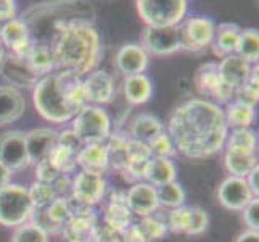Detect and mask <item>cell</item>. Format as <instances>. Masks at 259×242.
I'll use <instances>...</instances> for the list:
<instances>
[{"instance_id": "4", "label": "cell", "mask_w": 259, "mask_h": 242, "mask_svg": "<svg viewBox=\"0 0 259 242\" xmlns=\"http://www.w3.org/2000/svg\"><path fill=\"white\" fill-rule=\"evenodd\" d=\"M34 207L28 189L20 184H8L0 189V225L18 228L32 218Z\"/></svg>"}, {"instance_id": "27", "label": "cell", "mask_w": 259, "mask_h": 242, "mask_svg": "<svg viewBox=\"0 0 259 242\" xmlns=\"http://www.w3.org/2000/svg\"><path fill=\"white\" fill-rule=\"evenodd\" d=\"M131 136L124 131H116L110 134L106 150H108V161L113 168H116L121 173L127 163V146Z\"/></svg>"}, {"instance_id": "22", "label": "cell", "mask_w": 259, "mask_h": 242, "mask_svg": "<svg viewBox=\"0 0 259 242\" xmlns=\"http://www.w3.org/2000/svg\"><path fill=\"white\" fill-rule=\"evenodd\" d=\"M242 28L235 23H221L216 26V34H214V41H212V50L218 57H227L235 53L238 38Z\"/></svg>"}, {"instance_id": "47", "label": "cell", "mask_w": 259, "mask_h": 242, "mask_svg": "<svg viewBox=\"0 0 259 242\" xmlns=\"http://www.w3.org/2000/svg\"><path fill=\"white\" fill-rule=\"evenodd\" d=\"M16 16V2L13 0H0V26L7 21L15 20Z\"/></svg>"}, {"instance_id": "9", "label": "cell", "mask_w": 259, "mask_h": 242, "mask_svg": "<svg viewBox=\"0 0 259 242\" xmlns=\"http://www.w3.org/2000/svg\"><path fill=\"white\" fill-rule=\"evenodd\" d=\"M0 163L10 171H21L31 165L26 147V134L21 131H7L0 136Z\"/></svg>"}, {"instance_id": "42", "label": "cell", "mask_w": 259, "mask_h": 242, "mask_svg": "<svg viewBox=\"0 0 259 242\" xmlns=\"http://www.w3.org/2000/svg\"><path fill=\"white\" fill-rule=\"evenodd\" d=\"M209 226V215L208 212L201 207H190V220H189V228H187L185 234L189 236H200Z\"/></svg>"}, {"instance_id": "24", "label": "cell", "mask_w": 259, "mask_h": 242, "mask_svg": "<svg viewBox=\"0 0 259 242\" xmlns=\"http://www.w3.org/2000/svg\"><path fill=\"white\" fill-rule=\"evenodd\" d=\"M177 176V168L171 158H151L147 169L145 179L155 187L174 183Z\"/></svg>"}, {"instance_id": "51", "label": "cell", "mask_w": 259, "mask_h": 242, "mask_svg": "<svg viewBox=\"0 0 259 242\" xmlns=\"http://www.w3.org/2000/svg\"><path fill=\"white\" fill-rule=\"evenodd\" d=\"M235 242H259V232L257 231H245L242 234H238Z\"/></svg>"}, {"instance_id": "39", "label": "cell", "mask_w": 259, "mask_h": 242, "mask_svg": "<svg viewBox=\"0 0 259 242\" xmlns=\"http://www.w3.org/2000/svg\"><path fill=\"white\" fill-rule=\"evenodd\" d=\"M139 229L144 234L145 240H156V239H163L167 234V226L166 223L161 221L159 218L155 217H144L139 223Z\"/></svg>"}, {"instance_id": "28", "label": "cell", "mask_w": 259, "mask_h": 242, "mask_svg": "<svg viewBox=\"0 0 259 242\" xmlns=\"http://www.w3.org/2000/svg\"><path fill=\"white\" fill-rule=\"evenodd\" d=\"M124 95L132 105H140L150 100L151 83L145 75H134L124 79Z\"/></svg>"}, {"instance_id": "3", "label": "cell", "mask_w": 259, "mask_h": 242, "mask_svg": "<svg viewBox=\"0 0 259 242\" xmlns=\"http://www.w3.org/2000/svg\"><path fill=\"white\" fill-rule=\"evenodd\" d=\"M34 107L50 123H66L73 120L87 105L82 79L66 73L42 76L32 92Z\"/></svg>"}, {"instance_id": "41", "label": "cell", "mask_w": 259, "mask_h": 242, "mask_svg": "<svg viewBox=\"0 0 259 242\" xmlns=\"http://www.w3.org/2000/svg\"><path fill=\"white\" fill-rule=\"evenodd\" d=\"M147 146L150 149L151 158H171L176 154V147L166 131L156 136L153 141H150Z\"/></svg>"}, {"instance_id": "15", "label": "cell", "mask_w": 259, "mask_h": 242, "mask_svg": "<svg viewBox=\"0 0 259 242\" xmlns=\"http://www.w3.org/2000/svg\"><path fill=\"white\" fill-rule=\"evenodd\" d=\"M84 95L87 105H105L113 100L114 95V79L110 73L102 70H97L89 73L82 81Z\"/></svg>"}, {"instance_id": "17", "label": "cell", "mask_w": 259, "mask_h": 242, "mask_svg": "<svg viewBox=\"0 0 259 242\" xmlns=\"http://www.w3.org/2000/svg\"><path fill=\"white\" fill-rule=\"evenodd\" d=\"M218 65L222 83L230 91H234V94L246 84L249 75H251V63H248L246 60L238 57L237 53L224 57Z\"/></svg>"}, {"instance_id": "40", "label": "cell", "mask_w": 259, "mask_h": 242, "mask_svg": "<svg viewBox=\"0 0 259 242\" xmlns=\"http://www.w3.org/2000/svg\"><path fill=\"white\" fill-rule=\"evenodd\" d=\"M189 220H190V207H177L172 209L167 215V231H172L176 234H185L187 228H189Z\"/></svg>"}, {"instance_id": "14", "label": "cell", "mask_w": 259, "mask_h": 242, "mask_svg": "<svg viewBox=\"0 0 259 242\" xmlns=\"http://www.w3.org/2000/svg\"><path fill=\"white\" fill-rule=\"evenodd\" d=\"M0 41L10 49V53L28 58L32 50V39L24 20H12L0 26Z\"/></svg>"}, {"instance_id": "1", "label": "cell", "mask_w": 259, "mask_h": 242, "mask_svg": "<svg viewBox=\"0 0 259 242\" xmlns=\"http://www.w3.org/2000/svg\"><path fill=\"white\" fill-rule=\"evenodd\" d=\"M167 136L176 150L189 158H208L226 146L229 128L224 110L204 98H192L174 110Z\"/></svg>"}, {"instance_id": "50", "label": "cell", "mask_w": 259, "mask_h": 242, "mask_svg": "<svg viewBox=\"0 0 259 242\" xmlns=\"http://www.w3.org/2000/svg\"><path fill=\"white\" fill-rule=\"evenodd\" d=\"M245 179H246V183H248L249 191L253 192V195L257 197V194H259V166L253 168Z\"/></svg>"}, {"instance_id": "45", "label": "cell", "mask_w": 259, "mask_h": 242, "mask_svg": "<svg viewBox=\"0 0 259 242\" xmlns=\"http://www.w3.org/2000/svg\"><path fill=\"white\" fill-rule=\"evenodd\" d=\"M243 220L245 225L249 231H257L259 229V200L257 197L249 202L243 209Z\"/></svg>"}, {"instance_id": "19", "label": "cell", "mask_w": 259, "mask_h": 242, "mask_svg": "<svg viewBox=\"0 0 259 242\" xmlns=\"http://www.w3.org/2000/svg\"><path fill=\"white\" fill-rule=\"evenodd\" d=\"M57 139L58 134L49 128H37L26 134V147H28L31 163L47 160L52 149L57 146Z\"/></svg>"}, {"instance_id": "10", "label": "cell", "mask_w": 259, "mask_h": 242, "mask_svg": "<svg viewBox=\"0 0 259 242\" xmlns=\"http://www.w3.org/2000/svg\"><path fill=\"white\" fill-rule=\"evenodd\" d=\"M179 31H181L182 49L196 52L212 44L214 34H216V23L206 16H193L182 26H179Z\"/></svg>"}, {"instance_id": "26", "label": "cell", "mask_w": 259, "mask_h": 242, "mask_svg": "<svg viewBox=\"0 0 259 242\" xmlns=\"http://www.w3.org/2000/svg\"><path fill=\"white\" fill-rule=\"evenodd\" d=\"M226 152L242 155H256L257 136L253 129H234L226 139Z\"/></svg>"}, {"instance_id": "25", "label": "cell", "mask_w": 259, "mask_h": 242, "mask_svg": "<svg viewBox=\"0 0 259 242\" xmlns=\"http://www.w3.org/2000/svg\"><path fill=\"white\" fill-rule=\"evenodd\" d=\"M224 118L227 123V128L248 129L256 118V110L251 105L234 100V102L227 103L226 110H224Z\"/></svg>"}, {"instance_id": "30", "label": "cell", "mask_w": 259, "mask_h": 242, "mask_svg": "<svg viewBox=\"0 0 259 242\" xmlns=\"http://www.w3.org/2000/svg\"><path fill=\"white\" fill-rule=\"evenodd\" d=\"M235 53L238 57H242L243 60H246L248 63L257 61V58H259V31L254 28L242 29Z\"/></svg>"}, {"instance_id": "18", "label": "cell", "mask_w": 259, "mask_h": 242, "mask_svg": "<svg viewBox=\"0 0 259 242\" xmlns=\"http://www.w3.org/2000/svg\"><path fill=\"white\" fill-rule=\"evenodd\" d=\"M76 163H77V166L82 168V171L92 173L97 176H103L110 168L106 146L103 142L85 144L76 155Z\"/></svg>"}, {"instance_id": "35", "label": "cell", "mask_w": 259, "mask_h": 242, "mask_svg": "<svg viewBox=\"0 0 259 242\" xmlns=\"http://www.w3.org/2000/svg\"><path fill=\"white\" fill-rule=\"evenodd\" d=\"M44 212H46V217L49 218V221L58 229H61V226L73 217V212H71L66 197H55V200L47 209H44Z\"/></svg>"}, {"instance_id": "38", "label": "cell", "mask_w": 259, "mask_h": 242, "mask_svg": "<svg viewBox=\"0 0 259 242\" xmlns=\"http://www.w3.org/2000/svg\"><path fill=\"white\" fill-rule=\"evenodd\" d=\"M235 100L243 102L246 105L254 107L259 100V70L257 65L256 68H251V75H249L246 84L238 89L235 92Z\"/></svg>"}, {"instance_id": "37", "label": "cell", "mask_w": 259, "mask_h": 242, "mask_svg": "<svg viewBox=\"0 0 259 242\" xmlns=\"http://www.w3.org/2000/svg\"><path fill=\"white\" fill-rule=\"evenodd\" d=\"M12 242H49V232L34 221H26L24 225L15 229Z\"/></svg>"}, {"instance_id": "46", "label": "cell", "mask_w": 259, "mask_h": 242, "mask_svg": "<svg viewBox=\"0 0 259 242\" xmlns=\"http://www.w3.org/2000/svg\"><path fill=\"white\" fill-rule=\"evenodd\" d=\"M92 242H121L118 232L111 231L106 226H97L92 236Z\"/></svg>"}, {"instance_id": "11", "label": "cell", "mask_w": 259, "mask_h": 242, "mask_svg": "<svg viewBox=\"0 0 259 242\" xmlns=\"http://www.w3.org/2000/svg\"><path fill=\"white\" fill-rule=\"evenodd\" d=\"M106 192V181L103 176H97L87 171H81L76 175L71 184V199L87 205V207H94V205L100 203Z\"/></svg>"}, {"instance_id": "12", "label": "cell", "mask_w": 259, "mask_h": 242, "mask_svg": "<svg viewBox=\"0 0 259 242\" xmlns=\"http://www.w3.org/2000/svg\"><path fill=\"white\" fill-rule=\"evenodd\" d=\"M0 75H2L7 83L12 84V87H32L42 78L29 65L28 58L13 55V53H8L2 60V63H0Z\"/></svg>"}, {"instance_id": "44", "label": "cell", "mask_w": 259, "mask_h": 242, "mask_svg": "<svg viewBox=\"0 0 259 242\" xmlns=\"http://www.w3.org/2000/svg\"><path fill=\"white\" fill-rule=\"evenodd\" d=\"M60 175L61 173L57 171V168L53 166L49 160H42L37 163V166H35V178H37L39 183L52 184Z\"/></svg>"}, {"instance_id": "6", "label": "cell", "mask_w": 259, "mask_h": 242, "mask_svg": "<svg viewBox=\"0 0 259 242\" xmlns=\"http://www.w3.org/2000/svg\"><path fill=\"white\" fill-rule=\"evenodd\" d=\"M73 129L84 144L103 142L111 134V120L102 107L85 105L74 116Z\"/></svg>"}, {"instance_id": "2", "label": "cell", "mask_w": 259, "mask_h": 242, "mask_svg": "<svg viewBox=\"0 0 259 242\" xmlns=\"http://www.w3.org/2000/svg\"><path fill=\"white\" fill-rule=\"evenodd\" d=\"M52 52L55 57V68L61 70L58 73L81 78L92 73L100 61V38L89 21H76L60 31Z\"/></svg>"}, {"instance_id": "5", "label": "cell", "mask_w": 259, "mask_h": 242, "mask_svg": "<svg viewBox=\"0 0 259 242\" xmlns=\"http://www.w3.org/2000/svg\"><path fill=\"white\" fill-rule=\"evenodd\" d=\"M140 18L150 28H169L184 20L189 2L185 0H139L136 2Z\"/></svg>"}, {"instance_id": "48", "label": "cell", "mask_w": 259, "mask_h": 242, "mask_svg": "<svg viewBox=\"0 0 259 242\" xmlns=\"http://www.w3.org/2000/svg\"><path fill=\"white\" fill-rule=\"evenodd\" d=\"M71 184H73V179L68 175H60L55 181L52 183L53 191H55L57 197H66L68 192H71Z\"/></svg>"}, {"instance_id": "21", "label": "cell", "mask_w": 259, "mask_h": 242, "mask_svg": "<svg viewBox=\"0 0 259 242\" xmlns=\"http://www.w3.org/2000/svg\"><path fill=\"white\" fill-rule=\"evenodd\" d=\"M116 65L126 76L144 75L148 66V53L137 44H126L116 55Z\"/></svg>"}, {"instance_id": "32", "label": "cell", "mask_w": 259, "mask_h": 242, "mask_svg": "<svg viewBox=\"0 0 259 242\" xmlns=\"http://www.w3.org/2000/svg\"><path fill=\"white\" fill-rule=\"evenodd\" d=\"M28 61L40 76L47 75L50 70L55 68V57H53V52L49 47L32 46V50L28 55Z\"/></svg>"}, {"instance_id": "34", "label": "cell", "mask_w": 259, "mask_h": 242, "mask_svg": "<svg viewBox=\"0 0 259 242\" xmlns=\"http://www.w3.org/2000/svg\"><path fill=\"white\" fill-rule=\"evenodd\" d=\"M50 163L57 168V171L61 173V175H69L73 173L77 163H76V154H73L71 150L61 147V146H55L52 149V152L49 154V158H47Z\"/></svg>"}, {"instance_id": "29", "label": "cell", "mask_w": 259, "mask_h": 242, "mask_svg": "<svg viewBox=\"0 0 259 242\" xmlns=\"http://www.w3.org/2000/svg\"><path fill=\"white\" fill-rule=\"evenodd\" d=\"M132 225V212L126 203H110L105 210V226L111 231L121 232L126 231Z\"/></svg>"}, {"instance_id": "23", "label": "cell", "mask_w": 259, "mask_h": 242, "mask_svg": "<svg viewBox=\"0 0 259 242\" xmlns=\"http://www.w3.org/2000/svg\"><path fill=\"white\" fill-rule=\"evenodd\" d=\"M161 132H164V126L156 116L150 115V113H140L134 118V121L131 124L129 136L134 141L148 144L150 141H153Z\"/></svg>"}, {"instance_id": "16", "label": "cell", "mask_w": 259, "mask_h": 242, "mask_svg": "<svg viewBox=\"0 0 259 242\" xmlns=\"http://www.w3.org/2000/svg\"><path fill=\"white\" fill-rule=\"evenodd\" d=\"M126 203L132 213L142 218L150 217L159 207L156 187L150 183H136L126 192Z\"/></svg>"}, {"instance_id": "13", "label": "cell", "mask_w": 259, "mask_h": 242, "mask_svg": "<svg viewBox=\"0 0 259 242\" xmlns=\"http://www.w3.org/2000/svg\"><path fill=\"white\" fill-rule=\"evenodd\" d=\"M218 199L222 203V207L229 210H243L254 199V195L249 191L245 178L229 176L219 186Z\"/></svg>"}, {"instance_id": "52", "label": "cell", "mask_w": 259, "mask_h": 242, "mask_svg": "<svg viewBox=\"0 0 259 242\" xmlns=\"http://www.w3.org/2000/svg\"><path fill=\"white\" fill-rule=\"evenodd\" d=\"M10 179H12V171L0 163V189H4L5 186L10 184Z\"/></svg>"}, {"instance_id": "20", "label": "cell", "mask_w": 259, "mask_h": 242, "mask_svg": "<svg viewBox=\"0 0 259 242\" xmlns=\"http://www.w3.org/2000/svg\"><path fill=\"white\" fill-rule=\"evenodd\" d=\"M26 110L23 94L12 86H0V126L15 123Z\"/></svg>"}, {"instance_id": "33", "label": "cell", "mask_w": 259, "mask_h": 242, "mask_svg": "<svg viewBox=\"0 0 259 242\" xmlns=\"http://www.w3.org/2000/svg\"><path fill=\"white\" fill-rule=\"evenodd\" d=\"M158 192V202L159 205H164L169 209L182 207L185 202V191L179 183H169L161 187H156Z\"/></svg>"}, {"instance_id": "49", "label": "cell", "mask_w": 259, "mask_h": 242, "mask_svg": "<svg viewBox=\"0 0 259 242\" xmlns=\"http://www.w3.org/2000/svg\"><path fill=\"white\" fill-rule=\"evenodd\" d=\"M121 242H147L137 225H131L126 231L119 234Z\"/></svg>"}, {"instance_id": "31", "label": "cell", "mask_w": 259, "mask_h": 242, "mask_svg": "<svg viewBox=\"0 0 259 242\" xmlns=\"http://www.w3.org/2000/svg\"><path fill=\"white\" fill-rule=\"evenodd\" d=\"M226 166L232 176L246 178L249 171L257 166V158L256 155H242L226 152Z\"/></svg>"}, {"instance_id": "7", "label": "cell", "mask_w": 259, "mask_h": 242, "mask_svg": "<svg viewBox=\"0 0 259 242\" xmlns=\"http://www.w3.org/2000/svg\"><path fill=\"white\" fill-rule=\"evenodd\" d=\"M195 87L201 95L212 98L214 103H229L235 97L234 91L224 86L219 75L218 61H206L198 66L195 73ZM211 100V102H212Z\"/></svg>"}, {"instance_id": "43", "label": "cell", "mask_w": 259, "mask_h": 242, "mask_svg": "<svg viewBox=\"0 0 259 242\" xmlns=\"http://www.w3.org/2000/svg\"><path fill=\"white\" fill-rule=\"evenodd\" d=\"M57 144L65 147L68 150H71L73 154H79V150H81L85 144L81 141V137L77 136V134L73 131V129H65L63 132L58 134V139H57Z\"/></svg>"}, {"instance_id": "8", "label": "cell", "mask_w": 259, "mask_h": 242, "mask_svg": "<svg viewBox=\"0 0 259 242\" xmlns=\"http://www.w3.org/2000/svg\"><path fill=\"white\" fill-rule=\"evenodd\" d=\"M140 47L147 53L158 57L172 55V53L182 50L179 26H169V28H150L147 26L144 36H142Z\"/></svg>"}, {"instance_id": "36", "label": "cell", "mask_w": 259, "mask_h": 242, "mask_svg": "<svg viewBox=\"0 0 259 242\" xmlns=\"http://www.w3.org/2000/svg\"><path fill=\"white\" fill-rule=\"evenodd\" d=\"M28 194H29V199H31V203H32L34 210L47 209L49 205L53 200H55V197H57L52 184L39 183V181L32 183V186L28 189Z\"/></svg>"}, {"instance_id": "53", "label": "cell", "mask_w": 259, "mask_h": 242, "mask_svg": "<svg viewBox=\"0 0 259 242\" xmlns=\"http://www.w3.org/2000/svg\"><path fill=\"white\" fill-rule=\"evenodd\" d=\"M5 58V49H4V44L0 41V63H2V60Z\"/></svg>"}]
</instances>
